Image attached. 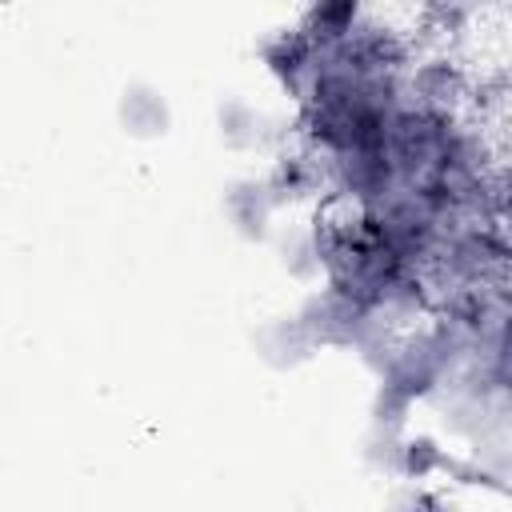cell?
I'll return each instance as SVG.
<instances>
[{
  "label": "cell",
  "instance_id": "4fadbf2b",
  "mask_svg": "<svg viewBox=\"0 0 512 512\" xmlns=\"http://www.w3.org/2000/svg\"><path fill=\"white\" fill-rule=\"evenodd\" d=\"M400 452H404V432H396V428H368V436H364V448H360V456H364V464L376 472V476H400Z\"/></svg>",
  "mask_w": 512,
  "mask_h": 512
},
{
  "label": "cell",
  "instance_id": "2e32d148",
  "mask_svg": "<svg viewBox=\"0 0 512 512\" xmlns=\"http://www.w3.org/2000/svg\"><path fill=\"white\" fill-rule=\"evenodd\" d=\"M404 484H408V488L392 496V504H396V508H444V504H448L444 496L424 492V488H420V480H404Z\"/></svg>",
  "mask_w": 512,
  "mask_h": 512
},
{
  "label": "cell",
  "instance_id": "52a82bcc",
  "mask_svg": "<svg viewBox=\"0 0 512 512\" xmlns=\"http://www.w3.org/2000/svg\"><path fill=\"white\" fill-rule=\"evenodd\" d=\"M252 344H256V356H260L268 368H276V372H292V368L308 364V360L320 352V344L312 340V332L304 328V320H300L296 312H292V316L264 320V324L256 328Z\"/></svg>",
  "mask_w": 512,
  "mask_h": 512
},
{
  "label": "cell",
  "instance_id": "6da1fadb",
  "mask_svg": "<svg viewBox=\"0 0 512 512\" xmlns=\"http://www.w3.org/2000/svg\"><path fill=\"white\" fill-rule=\"evenodd\" d=\"M320 60L348 68L356 76H408V68L416 64L408 36L380 20H360L348 40L320 48Z\"/></svg>",
  "mask_w": 512,
  "mask_h": 512
},
{
  "label": "cell",
  "instance_id": "3957f363",
  "mask_svg": "<svg viewBox=\"0 0 512 512\" xmlns=\"http://www.w3.org/2000/svg\"><path fill=\"white\" fill-rule=\"evenodd\" d=\"M268 192L276 200V208H296L308 200H324L332 196V160L328 152L312 148L308 140L300 148H284L272 168H268Z\"/></svg>",
  "mask_w": 512,
  "mask_h": 512
},
{
  "label": "cell",
  "instance_id": "e0dca14e",
  "mask_svg": "<svg viewBox=\"0 0 512 512\" xmlns=\"http://www.w3.org/2000/svg\"><path fill=\"white\" fill-rule=\"evenodd\" d=\"M496 4H508V0H476V8H496Z\"/></svg>",
  "mask_w": 512,
  "mask_h": 512
},
{
  "label": "cell",
  "instance_id": "5b68a950",
  "mask_svg": "<svg viewBox=\"0 0 512 512\" xmlns=\"http://www.w3.org/2000/svg\"><path fill=\"white\" fill-rule=\"evenodd\" d=\"M276 212L280 208H276L264 176H240L224 188V216H228L232 232L244 244H264L272 236V216Z\"/></svg>",
  "mask_w": 512,
  "mask_h": 512
},
{
  "label": "cell",
  "instance_id": "8992f818",
  "mask_svg": "<svg viewBox=\"0 0 512 512\" xmlns=\"http://www.w3.org/2000/svg\"><path fill=\"white\" fill-rule=\"evenodd\" d=\"M404 80H408V96L412 100H420L428 108H444V112H456L472 96V80H468L464 64H456L452 56L416 60Z\"/></svg>",
  "mask_w": 512,
  "mask_h": 512
},
{
  "label": "cell",
  "instance_id": "9a60e30c",
  "mask_svg": "<svg viewBox=\"0 0 512 512\" xmlns=\"http://www.w3.org/2000/svg\"><path fill=\"white\" fill-rule=\"evenodd\" d=\"M476 12H480L476 0H424L420 20H424V28L436 32V36H460V32L472 24Z\"/></svg>",
  "mask_w": 512,
  "mask_h": 512
},
{
  "label": "cell",
  "instance_id": "7a4b0ae2",
  "mask_svg": "<svg viewBox=\"0 0 512 512\" xmlns=\"http://www.w3.org/2000/svg\"><path fill=\"white\" fill-rule=\"evenodd\" d=\"M328 160H332V196H340L356 208H376L404 184L396 172V160L388 156V144L336 152Z\"/></svg>",
  "mask_w": 512,
  "mask_h": 512
},
{
  "label": "cell",
  "instance_id": "277c9868",
  "mask_svg": "<svg viewBox=\"0 0 512 512\" xmlns=\"http://www.w3.org/2000/svg\"><path fill=\"white\" fill-rule=\"evenodd\" d=\"M260 64L268 68V76L284 88V96L300 108L312 92L316 80V64H320V48L308 40V32L296 28H276L272 36L260 40Z\"/></svg>",
  "mask_w": 512,
  "mask_h": 512
},
{
  "label": "cell",
  "instance_id": "7c38bea8",
  "mask_svg": "<svg viewBox=\"0 0 512 512\" xmlns=\"http://www.w3.org/2000/svg\"><path fill=\"white\" fill-rule=\"evenodd\" d=\"M280 264L292 280H316L324 276L320 268V256H316V244H312V228H292L280 236Z\"/></svg>",
  "mask_w": 512,
  "mask_h": 512
},
{
  "label": "cell",
  "instance_id": "9c48e42d",
  "mask_svg": "<svg viewBox=\"0 0 512 512\" xmlns=\"http://www.w3.org/2000/svg\"><path fill=\"white\" fill-rule=\"evenodd\" d=\"M360 20H364V0H308L300 28L316 48H332L348 40Z\"/></svg>",
  "mask_w": 512,
  "mask_h": 512
},
{
  "label": "cell",
  "instance_id": "30bf717a",
  "mask_svg": "<svg viewBox=\"0 0 512 512\" xmlns=\"http://www.w3.org/2000/svg\"><path fill=\"white\" fill-rule=\"evenodd\" d=\"M216 136L228 152H252L268 140V120L240 96H224L216 104Z\"/></svg>",
  "mask_w": 512,
  "mask_h": 512
},
{
  "label": "cell",
  "instance_id": "8fae6325",
  "mask_svg": "<svg viewBox=\"0 0 512 512\" xmlns=\"http://www.w3.org/2000/svg\"><path fill=\"white\" fill-rule=\"evenodd\" d=\"M448 448L428 436V432H416V436H404V452H400V480H428V476H444L448 468Z\"/></svg>",
  "mask_w": 512,
  "mask_h": 512
},
{
  "label": "cell",
  "instance_id": "ba28073f",
  "mask_svg": "<svg viewBox=\"0 0 512 512\" xmlns=\"http://www.w3.org/2000/svg\"><path fill=\"white\" fill-rule=\"evenodd\" d=\"M116 120L132 140H160L172 128V108L156 84L132 80V84H124V92L116 100Z\"/></svg>",
  "mask_w": 512,
  "mask_h": 512
},
{
  "label": "cell",
  "instance_id": "5bb4252c",
  "mask_svg": "<svg viewBox=\"0 0 512 512\" xmlns=\"http://www.w3.org/2000/svg\"><path fill=\"white\" fill-rule=\"evenodd\" d=\"M412 408H416V400H412L404 388H396V384H388V380H376V392H372V404H368V416H372L376 428H396V432H404Z\"/></svg>",
  "mask_w": 512,
  "mask_h": 512
}]
</instances>
